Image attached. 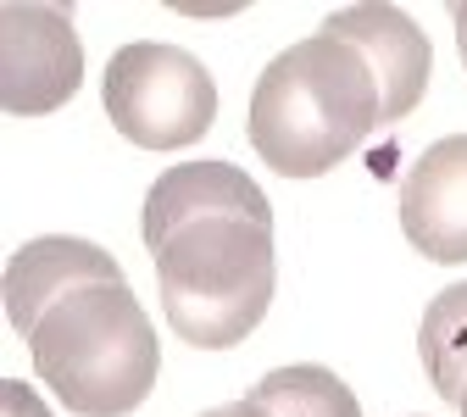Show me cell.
<instances>
[{"label":"cell","mask_w":467,"mask_h":417,"mask_svg":"<svg viewBox=\"0 0 467 417\" xmlns=\"http://www.w3.org/2000/svg\"><path fill=\"white\" fill-rule=\"evenodd\" d=\"M379 129V84L339 39H301L273 56L251 95V145L284 178H323Z\"/></svg>","instance_id":"obj_1"},{"label":"cell","mask_w":467,"mask_h":417,"mask_svg":"<svg viewBox=\"0 0 467 417\" xmlns=\"http://www.w3.org/2000/svg\"><path fill=\"white\" fill-rule=\"evenodd\" d=\"M34 373L73 417H129L161 373V345L129 284L78 289L28 334Z\"/></svg>","instance_id":"obj_2"},{"label":"cell","mask_w":467,"mask_h":417,"mask_svg":"<svg viewBox=\"0 0 467 417\" xmlns=\"http://www.w3.org/2000/svg\"><path fill=\"white\" fill-rule=\"evenodd\" d=\"M273 228L245 217L190 223L156 251L161 312L179 339L201 350H228L256 334L273 301Z\"/></svg>","instance_id":"obj_3"},{"label":"cell","mask_w":467,"mask_h":417,"mask_svg":"<svg viewBox=\"0 0 467 417\" xmlns=\"http://www.w3.org/2000/svg\"><path fill=\"white\" fill-rule=\"evenodd\" d=\"M106 117L140 151H184L217 117L212 73L179 45L134 39L106 62Z\"/></svg>","instance_id":"obj_4"},{"label":"cell","mask_w":467,"mask_h":417,"mask_svg":"<svg viewBox=\"0 0 467 417\" xmlns=\"http://www.w3.org/2000/svg\"><path fill=\"white\" fill-rule=\"evenodd\" d=\"M84 84V45L67 6H6L0 12V106L12 117H45Z\"/></svg>","instance_id":"obj_5"},{"label":"cell","mask_w":467,"mask_h":417,"mask_svg":"<svg viewBox=\"0 0 467 417\" xmlns=\"http://www.w3.org/2000/svg\"><path fill=\"white\" fill-rule=\"evenodd\" d=\"M317 34L350 45L368 62V73L379 84V123H400L423 100L434 50L400 6H334V12H323Z\"/></svg>","instance_id":"obj_6"},{"label":"cell","mask_w":467,"mask_h":417,"mask_svg":"<svg viewBox=\"0 0 467 417\" xmlns=\"http://www.w3.org/2000/svg\"><path fill=\"white\" fill-rule=\"evenodd\" d=\"M206 217H245V223H256V228H273L267 195H262L234 162H184V167L161 172L156 184H150L140 234H145V245H150V256H156L179 228L206 223Z\"/></svg>","instance_id":"obj_7"},{"label":"cell","mask_w":467,"mask_h":417,"mask_svg":"<svg viewBox=\"0 0 467 417\" xmlns=\"http://www.w3.org/2000/svg\"><path fill=\"white\" fill-rule=\"evenodd\" d=\"M400 234L429 262H467V134L429 145L406 167Z\"/></svg>","instance_id":"obj_8"},{"label":"cell","mask_w":467,"mask_h":417,"mask_svg":"<svg viewBox=\"0 0 467 417\" xmlns=\"http://www.w3.org/2000/svg\"><path fill=\"white\" fill-rule=\"evenodd\" d=\"M100 284H123V267L100 245L73 240V234L34 240L6 262V278H0V289H6V323L17 334H34L50 307H62L78 289H100Z\"/></svg>","instance_id":"obj_9"},{"label":"cell","mask_w":467,"mask_h":417,"mask_svg":"<svg viewBox=\"0 0 467 417\" xmlns=\"http://www.w3.org/2000/svg\"><path fill=\"white\" fill-rule=\"evenodd\" d=\"M418 350H423L434 390L445 401H462V390H467V284H451L429 301L423 328H418Z\"/></svg>","instance_id":"obj_10"},{"label":"cell","mask_w":467,"mask_h":417,"mask_svg":"<svg viewBox=\"0 0 467 417\" xmlns=\"http://www.w3.org/2000/svg\"><path fill=\"white\" fill-rule=\"evenodd\" d=\"M256 406H267L273 417H362L357 395L339 384V373L328 368H278L251 390Z\"/></svg>","instance_id":"obj_11"},{"label":"cell","mask_w":467,"mask_h":417,"mask_svg":"<svg viewBox=\"0 0 467 417\" xmlns=\"http://www.w3.org/2000/svg\"><path fill=\"white\" fill-rule=\"evenodd\" d=\"M0 417H50V412H45V401L23 379H6V384H0Z\"/></svg>","instance_id":"obj_12"},{"label":"cell","mask_w":467,"mask_h":417,"mask_svg":"<svg viewBox=\"0 0 467 417\" xmlns=\"http://www.w3.org/2000/svg\"><path fill=\"white\" fill-rule=\"evenodd\" d=\"M201 417H273V412H267V406H256V401L245 395V401H234V406H217V412H201Z\"/></svg>","instance_id":"obj_13"},{"label":"cell","mask_w":467,"mask_h":417,"mask_svg":"<svg viewBox=\"0 0 467 417\" xmlns=\"http://www.w3.org/2000/svg\"><path fill=\"white\" fill-rule=\"evenodd\" d=\"M451 17H456V50H462V68H467V0H462V6H451Z\"/></svg>","instance_id":"obj_14"},{"label":"cell","mask_w":467,"mask_h":417,"mask_svg":"<svg viewBox=\"0 0 467 417\" xmlns=\"http://www.w3.org/2000/svg\"><path fill=\"white\" fill-rule=\"evenodd\" d=\"M456 406H462V417H467V390H462V401H456Z\"/></svg>","instance_id":"obj_15"}]
</instances>
